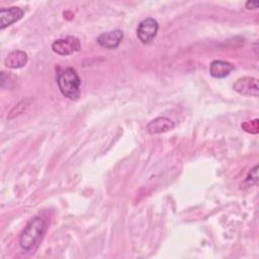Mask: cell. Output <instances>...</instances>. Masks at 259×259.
I'll list each match as a JSON object with an SVG mask.
<instances>
[{
	"mask_svg": "<svg viewBox=\"0 0 259 259\" xmlns=\"http://www.w3.org/2000/svg\"><path fill=\"white\" fill-rule=\"evenodd\" d=\"M175 127V123L168 117L159 116L151 120L147 125V131L151 135L161 134L171 131Z\"/></svg>",
	"mask_w": 259,
	"mask_h": 259,
	"instance_id": "ba28073f",
	"label": "cell"
},
{
	"mask_svg": "<svg viewBox=\"0 0 259 259\" xmlns=\"http://www.w3.org/2000/svg\"><path fill=\"white\" fill-rule=\"evenodd\" d=\"M123 37V32L120 29L103 32L97 37V42L105 49H115L119 46Z\"/></svg>",
	"mask_w": 259,
	"mask_h": 259,
	"instance_id": "52a82bcc",
	"label": "cell"
},
{
	"mask_svg": "<svg viewBox=\"0 0 259 259\" xmlns=\"http://www.w3.org/2000/svg\"><path fill=\"white\" fill-rule=\"evenodd\" d=\"M23 14L24 11L20 7L13 6L9 8H2L0 10V28L4 29L12 23L18 21Z\"/></svg>",
	"mask_w": 259,
	"mask_h": 259,
	"instance_id": "8992f818",
	"label": "cell"
},
{
	"mask_svg": "<svg viewBox=\"0 0 259 259\" xmlns=\"http://www.w3.org/2000/svg\"><path fill=\"white\" fill-rule=\"evenodd\" d=\"M159 24L156 19L148 17L143 19L137 28V35L143 44H149L157 35Z\"/></svg>",
	"mask_w": 259,
	"mask_h": 259,
	"instance_id": "277c9868",
	"label": "cell"
},
{
	"mask_svg": "<svg viewBox=\"0 0 259 259\" xmlns=\"http://www.w3.org/2000/svg\"><path fill=\"white\" fill-rule=\"evenodd\" d=\"M258 5H259V2L255 1V0H251V1L246 2V8L247 9H257Z\"/></svg>",
	"mask_w": 259,
	"mask_h": 259,
	"instance_id": "4fadbf2b",
	"label": "cell"
},
{
	"mask_svg": "<svg viewBox=\"0 0 259 259\" xmlns=\"http://www.w3.org/2000/svg\"><path fill=\"white\" fill-rule=\"evenodd\" d=\"M17 77L10 74L1 72V87L2 88H13L16 84Z\"/></svg>",
	"mask_w": 259,
	"mask_h": 259,
	"instance_id": "8fae6325",
	"label": "cell"
},
{
	"mask_svg": "<svg viewBox=\"0 0 259 259\" xmlns=\"http://www.w3.org/2000/svg\"><path fill=\"white\" fill-rule=\"evenodd\" d=\"M47 229V221L41 215L33 217L24 227L19 236V245L25 251H30L40 241Z\"/></svg>",
	"mask_w": 259,
	"mask_h": 259,
	"instance_id": "6da1fadb",
	"label": "cell"
},
{
	"mask_svg": "<svg viewBox=\"0 0 259 259\" xmlns=\"http://www.w3.org/2000/svg\"><path fill=\"white\" fill-rule=\"evenodd\" d=\"M257 169H258V166H254L251 171L249 172L248 176L246 177V182H249V184H255L257 183V180H258V174H257Z\"/></svg>",
	"mask_w": 259,
	"mask_h": 259,
	"instance_id": "7c38bea8",
	"label": "cell"
},
{
	"mask_svg": "<svg viewBox=\"0 0 259 259\" xmlns=\"http://www.w3.org/2000/svg\"><path fill=\"white\" fill-rule=\"evenodd\" d=\"M81 49L80 40L75 36L59 38L52 44V50L61 56H69L79 52Z\"/></svg>",
	"mask_w": 259,
	"mask_h": 259,
	"instance_id": "3957f363",
	"label": "cell"
},
{
	"mask_svg": "<svg viewBox=\"0 0 259 259\" xmlns=\"http://www.w3.org/2000/svg\"><path fill=\"white\" fill-rule=\"evenodd\" d=\"M234 69L235 67L233 64L222 60H215L212 61L209 66V73L212 77L221 79L229 76Z\"/></svg>",
	"mask_w": 259,
	"mask_h": 259,
	"instance_id": "9c48e42d",
	"label": "cell"
},
{
	"mask_svg": "<svg viewBox=\"0 0 259 259\" xmlns=\"http://www.w3.org/2000/svg\"><path fill=\"white\" fill-rule=\"evenodd\" d=\"M234 89L239 94L257 97L259 93L258 79L254 77H248V76L242 77L235 82Z\"/></svg>",
	"mask_w": 259,
	"mask_h": 259,
	"instance_id": "5b68a950",
	"label": "cell"
},
{
	"mask_svg": "<svg viewBox=\"0 0 259 259\" xmlns=\"http://www.w3.org/2000/svg\"><path fill=\"white\" fill-rule=\"evenodd\" d=\"M57 84L61 93L65 97L71 100H76L79 98L81 80L73 68H67L59 73Z\"/></svg>",
	"mask_w": 259,
	"mask_h": 259,
	"instance_id": "7a4b0ae2",
	"label": "cell"
},
{
	"mask_svg": "<svg viewBox=\"0 0 259 259\" xmlns=\"http://www.w3.org/2000/svg\"><path fill=\"white\" fill-rule=\"evenodd\" d=\"M27 60V55L23 51H13L8 54V56L4 60V64L7 68L19 69L26 65Z\"/></svg>",
	"mask_w": 259,
	"mask_h": 259,
	"instance_id": "30bf717a",
	"label": "cell"
}]
</instances>
